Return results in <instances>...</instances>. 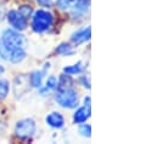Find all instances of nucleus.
<instances>
[{
    "label": "nucleus",
    "mask_w": 157,
    "mask_h": 144,
    "mask_svg": "<svg viewBox=\"0 0 157 144\" xmlns=\"http://www.w3.org/2000/svg\"><path fill=\"white\" fill-rule=\"evenodd\" d=\"M55 99L62 108L73 109L77 108L78 106L79 96L77 90H75L73 87H66V88L57 90L55 95Z\"/></svg>",
    "instance_id": "obj_1"
},
{
    "label": "nucleus",
    "mask_w": 157,
    "mask_h": 144,
    "mask_svg": "<svg viewBox=\"0 0 157 144\" xmlns=\"http://www.w3.org/2000/svg\"><path fill=\"white\" fill-rule=\"evenodd\" d=\"M32 29L36 33H45L52 26V15L45 10H38L32 16Z\"/></svg>",
    "instance_id": "obj_2"
},
{
    "label": "nucleus",
    "mask_w": 157,
    "mask_h": 144,
    "mask_svg": "<svg viewBox=\"0 0 157 144\" xmlns=\"http://www.w3.org/2000/svg\"><path fill=\"white\" fill-rule=\"evenodd\" d=\"M0 57L4 61H7L12 64H17V63H21L26 58V51L25 49L11 47L0 40Z\"/></svg>",
    "instance_id": "obj_3"
},
{
    "label": "nucleus",
    "mask_w": 157,
    "mask_h": 144,
    "mask_svg": "<svg viewBox=\"0 0 157 144\" xmlns=\"http://www.w3.org/2000/svg\"><path fill=\"white\" fill-rule=\"evenodd\" d=\"M4 44L15 47V49H25L27 46V39L23 34L15 29H5L0 39Z\"/></svg>",
    "instance_id": "obj_4"
},
{
    "label": "nucleus",
    "mask_w": 157,
    "mask_h": 144,
    "mask_svg": "<svg viewBox=\"0 0 157 144\" xmlns=\"http://www.w3.org/2000/svg\"><path fill=\"white\" fill-rule=\"evenodd\" d=\"M37 132V125L33 119H23L15 126V133L20 138H31Z\"/></svg>",
    "instance_id": "obj_5"
},
{
    "label": "nucleus",
    "mask_w": 157,
    "mask_h": 144,
    "mask_svg": "<svg viewBox=\"0 0 157 144\" xmlns=\"http://www.w3.org/2000/svg\"><path fill=\"white\" fill-rule=\"evenodd\" d=\"M7 21L11 24L12 29L18 31V32L25 31L26 27H27V20L16 10H11L7 13Z\"/></svg>",
    "instance_id": "obj_6"
},
{
    "label": "nucleus",
    "mask_w": 157,
    "mask_h": 144,
    "mask_svg": "<svg viewBox=\"0 0 157 144\" xmlns=\"http://www.w3.org/2000/svg\"><path fill=\"white\" fill-rule=\"evenodd\" d=\"M45 121H46V124H48L50 127H52V128H62V127L65 126V117H63V115H62L61 113H59V111H52V113H50V114L46 116Z\"/></svg>",
    "instance_id": "obj_7"
},
{
    "label": "nucleus",
    "mask_w": 157,
    "mask_h": 144,
    "mask_svg": "<svg viewBox=\"0 0 157 144\" xmlns=\"http://www.w3.org/2000/svg\"><path fill=\"white\" fill-rule=\"evenodd\" d=\"M90 36H91V28L90 27H85V28L78 29L76 33H73L71 40H72V42L75 45H80L83 42L89 41L90 40Z\"/></svg>",
    "instance_id": "obj_8"
},
{
    "label": "nucleus",
    "mask_w": 157,
    "mask_h": 144,
    "mask_svg": "<svg viewBox=\"0 0 157 144\" xmlns=\"http://www.w3.org/2000/svg\"><path fill=\"white\" fill-rule=\"evenodd\" d=\"M71 7H72L73 17H76V18L83 17L89 10V0H76Z\"/></svg>",
    "instance_id": "obj_9"
},
{
    "label": "nucleus",
    "mask_w": 157,
    "mask_h": 144,
    "mask_svg": "<svg viewBox=\"0 0 157 144\" xmlns=\"http://www.w3.org/2000/svg\"><path fill=\"white\" fill-rule=\"evenodd\" d=\"M90 113H91L90 107L84 106V107L78 108L76 110V113H75V116H73L75 122H77V124H83V122H85V121L90 117Z\"/></svg>",
    "instance_id": "obj_10"
},
{
    "label": "nucleus",
    "mask_w": 157,
    "mask_h": 144,
    "mask_svg": "<svg viewBox=\"0 0 157 144\" xmlns=\"http://www.w3.org/2000/svg\"><path fill=\"white\" fill-rule=\"evenodd\" d=\"M45 76V70H36L32 73L29 77V84L34 88H40L43 86V79Z\"/></svg>",
    "instance_id": "obj_11"
},
{
    "label": "nucleus",
    "mask_w": 157,
    "mask_h": 144,
    "mask_svg": "<svg viewBox=\"0 0 157 144\" xmlns=\"http://www.w3.org/2000/svg\"><path fill=\"white\" fill-rule=\"evenodd\" d=\"M56 85H57V79H56L54 75L49 76V77H48V80H46V82H45L44 88H41V87H40V92H41V95H43V96H45V93H46V92H50V91L55 90V88H56Z\"/></svg>",
    "instance_id": "obj_12"
},
{
    "label": "nucleus",
    "mask_w": 157,
    "mask_h": 144,
    "mask_svg": "<svg viewBox=\"0 0 157 144\" xmlns=\"http://www.w3.org/2000/svg\"><path fill=\"white\" fill-rule=\"evenodd\" d=\"M56 52L60 53V55H62V56H72L75 53L72 46L70 44H66V42H63L60 46H57L56 47Z\"/></svg>",
    "instance_id": "obj_13"
},
{
    "label": "nucleus",
    "mask_w": 157,
    "mask_h": 144,
    "mask_svg": "<svg viewBox=\"0 0 157 144\" xmlns=\"http://www.w3.org/2000/svg\"><path fill=\"white\" fill-rule=\"evenodd\" d=\"M83 72V66H82V62H78L71 67H66L63 68V73L67 74V75H76V74H80Z\"/></svg>",
    "instance_id": "obj_14"
},
{
    "label": "nucleus",
    "mask_w": 157,
    "mask_h": 144,
    "mask_svg": "<svg viewBox=\"0 0 157 144\" xmlns=\"http://www.w3.org/2000/svg\"><path fill=\"white\" fill-rule=\"evenodd\" d=\"M10 91V84L6 80H0V101L5 99Z\"/></svg>",
    "instance_id": "obj_15"
},
{
    "label": "nucleus",
    "mask_w": 157,
    "mask_h": 144,
    "mask_svg": "<svg viewBox=\"0 0 157 144\" xmlns=\"http://www.w3.org/2000/svg\"><path fill=\"white\" fill-rule=\"evenodd\" d=\"M18 12L27 20L28 17H31L33 15V7L31 5H22V6H20Z\"/></svg>",
    "instance_id": "obj_16"
},
{
    "label": "nucleus",
    "mask_w": 157,
    "mask_h": 144,
    "mask_svg": "<svg viewBox=\"0 0 157 144\" xmlns=\"http://www.w3.org/2000/svg\"><path fill=\"white\" fill-rule=\"evenodd\" d=\"M79 133L83 137H88L89 138L91 136V127H90V125H85L83 122V125H80V127H79Z\"/></svg>",
    "instance_id": "obj_17"
},
{
    "label": "nucleus",
    "mask_w": 157,
    "mask_h": 144,
    "mask_svg": "<svg viewBox=\"0 0 157 144\" xmlns=\"http://www.w3.org/2000/svg\"><path fill=\"white\" fill-rule=\"evenodd\" d=\"M75 1H76V0H57V5L60 6V9L67 10V9H70V7L73 5Z\"/></svg>",
    "instance_id": "obj_18"
},
{
    "label": "nucleus",
    "mask_w": 157,
    "mask_h": 144,
    "mask_svg": "<svg viewBox=\"0 0 157 144\" xmlns=\"http://www.w3.org/2000/svg\"><path fill=\"white\" fill-rule=\"evenodd\" d=\"M40 6H44V7H50L54 5V1L55 0H36Z\"/></svg>",
    "instance_id": "obj_19"
},
{
    "label": "nucleus",
    "mask_w": 157,
    "mask_h": 144,
    "mask_svg": "<svg viewBox=\"0 0 157 144\" xmlns=\"http://www.w3.org/2000/svg\"><path fill=\"white\" fill-rule=\"evenodd\" d=\"M80 81H82V84H83V86H84L85 88L90 90V81H89V77H86V76H82Z\"/></svg>",
    "instance_id": "obj_20"
},
{
    "label": "nucleus",
    "mask_w": 157,
    "mask_h": 144,
    "mask_svg": "<svg viewBox=\"0 0 157 144\" xmlns=\"http://www.w3.org/2000/svg\"><path fill=\"white\" fill-rule=\"evenodd\" d=\"M84 106L90 107V97H85L84 98Z\"/></svg>",
    "instance_id": "obj_21"
},
{
    "label": "nucleus",
    "mask_w": 157,
    "mask_h": 144,
    "mask_svg": "<svg viewBox=\"0 0 157 144\" xmlns=\"http://www.w3.org/2000/svg\"><path fill=\"white\" fill-rule=\"evenodd\" d=\"M4 73H5V68H4V66L0 64V75H2Z\"/></svg>",
    "instance_id": "obj_22"
},
{
    "label": "nucleus",
    "mask_w": 157,
    "mask_h": 144,
    "mask_svg": "<svg viewBox=\"0 0 157 144\" xmlns=\"http://www.w3.org/2000/svg\"><path fill=\"white\" fill-rule=\"evenodd\" d=\"M0 16H1V13H0Z\"/></svg>",
    "instance_id": "obj_23"
}]
</instances>
